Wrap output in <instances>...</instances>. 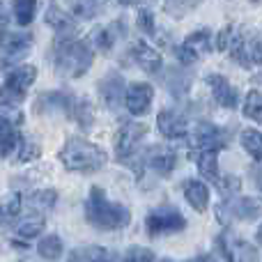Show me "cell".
<instances>
[{
	"label": "cell",
	"mask_w": 262,
	"mask_h": 262,
	"mask_svg": "<svg viewBox=\"0 0 262 262\" xmlns=\"http://www.w3.org/2000/svg\"><path fill=\"white\" fill-rule=\"evenodd\" d=\"M85 219L97 230H120V228H127L131 223V212L124 205L111 203L106 198L104 189L92 186L85 203Z\"/></svg>",
	"instance_id": "cell-1"
},
{
	"label": "cell",
	"mask_w": 262,
	"mask_h": 262,
	"mask_svg": "<svg viewBox=\"0 0 262 262\" xmlns=\"http://www.w3.org/2000/svg\"><path fill=\"white\" fill-rule=\"evenodd\" d=\"M95 60V49L90 41L60 37L55 44V72L64 78H81Z\"/></svg>",
	"instance_id": "cell-2"
},
{
	"label": "cell",
	"mask_w": 262,
	"mask_h": 262,
	"mask_svg": "<svg viewBox=\"0 0 262 262\" xmlns=\"http://www.w3.org/2000/svg\"><path fill=\"white\" fill-rule=\"evenodd\" d=\"M60 161L64 163V168L72 172H97L106 166V152L99 145L90 143V140L74 136L64 143V147L60 149Z\"/></svg>",
	"instance_id": "cell-3"
},
{
	"label": "cell",
	"mask_w": 262,
	"mask_h": 262,
	"mask_svg": "<svg viewBox=\"0 0 262 262\" xmlns=\"http://www.w3.org/2000/svg\"><path fill=\"white\" fill-rule=\"evenodd\" d=\"M145 134H147V124L124 122L122 127H120L118 136H115V154H118V161L131 166L136 170V175H143V170H145L143 161H140V152H138V145Z\"/></svg>",
	"instance_id": "cell-4"
},
{
	"label": "cell",
	"mask_w": 262,
	"mask_h": 262,
	"mask_svg": "<svg viewBox=\"0 0 262 262\" xmlns=\"http://www.w3.org/2000/svg\"><path fill=\"white\" fill-rule=\"evenodd\" d=\"M37 81V67L32 64H18L7 74L5 83L0 85V106H14L16 108L23 99L26 92Z\"/></svg>",
	"instance_id": "cell-5"
},
{
	"label": "cell",
	"mask_w": 262,
	"mask_h": 262,
	"mask_svg": "<svg viewBox=\"0 0 262 262\" xmlns=\"http://www.w3.org/2000/svg\"><path fill=\"white\" fill-rule=\"evenodd\" d=\"M216 216L223 226H230L232 221H255L262 216V200L260 198H235L221 203L216 207Z\"/></svg>",
	"instance_id": "cell-6"
},
{
	"label": "cell",
	"mask_w": 262,
	"mask_h": 262,
	"mask_svg": "<svg viewBox=\"0 0 262 262\" xmlns=\"http://www.w3.org/2000/svg\"><path fill=\"white\" fill-rule=\"evenodd\" d=\"M145 228L152 237L157 235H170V232H182L186 228V219L180 209L175 207H157L147 214Z\"/></svg>",
	"instance_id": "cell-7"
},
{
	"label": "cell",
	"mask_w": 262,
	"mask_h": 262,
	"mask_svg": "<svg viewBox=\"0 0 262 262\" xmlns=\"http://www.w3.org/2000/svg\"><path fill=\"white\" fill-rule=\"evenodd\" d=\"M214 49V35L209 28H200V30L191 32L184 41L175 49V58L180 60L182 64H193L198 62L200 55L209 53Z\"/></svg>",
	"instance_id": "cell-8"
},
{
	"label": "cell",
	"mask_w": 262,
	"mask_h": 262,
	"mask_svg": "<svg viewBox=\"0 0 262 262\" xmlns=\"http://www.w3.org/2000/svg\"><path fill=\"white\" fill-rule=\"evenodd\" d=\"M30 51H32V35H28V32L5 35L0 39V64L3 67H12V64L21 62Z\"/></svg>",
	"instance_id": "cell-9"
},
{
	"label": "cell",
	"mask_w": 262,
	"mask_h": 262,
	"mask_svg": "<svg viewBox=\"0 0 262 262\" xmlns=\"http://www.w3.org/2000/svg\"><path fill=\"white\" fill-rule=\"evenodd\" d=\"M145 168H152L159 175L168 177L177 166V154L175 149L166 147V145H152V147L145 149V154H140Z\"/></svg>",
	"instance_id": "cell-10"
},
{
	"label": "cell",
	"mask_w": 262,
	"mask_h": 262,
	"mask_svg": "<svg viewBox=\"0 0 262 262\" xmlns=\"http://www.w3.org/2000/svg\"><path fill=\"white\" fill-rule=\"evenodd\" d=\"M193 145L195 149H216V152H221L223 147H228V134L212 122H198V127L193 131Z\"/></svg>",
	"instance_id": "cell-11"
},
{
	"label": "cell",
	"mask_w": 262,
	"mask_h": 262,
	"mask_svg": "<svg viewBox=\"0 0 262 262\" xmlns=\"http://www.w3.org/2000/svg\"><path fill=\"white\" fill-rule=\"evenodd\" d=\"M157 127L170 140H184L189 136V122L177 111H161L157 118Z\"/></svg>",
	"instance_id": "cell-12"
},
{
	"label": "cell",
	"mask_w": 262,
	"mask_h": 262,
	"mask_svg": "<svg viewBox=\"0 0 262 262\" xmlns=\"http://www.w3.org/2000/svg\"><path fill=\"white\" fill-rule=\"evenodd\" d=\"M99 95L111 111H118L124 99V78L118 72H108L99 81Z\"/></svg>",
	"instance_id": "cell-13"
},
{
	"label": "cell",
	"mask_w": 262,
	"mask_h": 262,
	"mask_svg": "<svg viewBox=\"0 0 262 262\" xmlns=\"http://www.w3.org/2000/svg\"><path fill=\"white\" fill-rule=\"evenodd\" d=\"M124 35H127L124 21H115V23H111V26H106V28H97V30L90 35V44H92V49H97V51H101L104 55H108L111 51H113L118 37H124Z\"/></svg>",
	"instance_id": "cell-14"
},
{
	"label": "cell",
	"mask_w": 262,
	"mask_h": 262,
	"mask_svg": "<svg viewBox=\"0 0 262 262\" xmlns=\"http://www.w3.org/2000/svg\"><path fill=\"white\" fill-rule=\"evenodd\" d=\"M205 81H207L209 90H212V95H214V101H216L219 106H223V108H237L239 95H237V90L228 83L226 76H221V74H209Z\"/></svg>",
	"instance_id": "cell-15"
},
{
	"label": "cell",
	"mask_w": 262,
	"mask_h": 262,
	"mask_svg": "<svg viewBox=\"0 0 262 262\" xmlns=\"http://www.w3.org/2000/svg\"><path fill=\"white\" fill-rule=\"evenodd\" d=\"M74 108V97L67 92H44L37 97L35 111L37 113H64L72 115Z\"/></svg>",
	"instance_id": "cell-16"
},
{
	"label": "cell",
	"mask_w": 262,
	"mask_h": 262,
	"mask_svg": "<svg viewBox=\"0 0 262 262\" xmlns=\"http://www.w3.org/2000/svg\"><path fill=\"white\" fill-rule=\"evenodd\" d=\"M152 99H154V90L147 83H136L124 95V104H127V111L131 115H145L149 111V106H152Z\"/></svg>",
	"instance_id": "cell-17"
},
{
	"label": "cell",
	"mask_w": 262,
	"mask_h": 262,
	"mask_svg": "<svg viewBox=\"0 0 262 262\" xmlns=\"http://www.w3.org/2000/svg\"><path fill=\"white\" fill-rule=\"evenodd\" d=\"M44 21H46V26L53 28L60 37H74V32H76V21H74V16L64 12L58 3H49Z\"/></svg>",
	"instance_id": "cell-18"
},
{
	"label": "cell",
	"mask_w": 262,
	"mask_h": 262,
	"mask_svg": "<svg viewBox=\"0 0 262 262\" xmlns=\"http://www.w3.org/2000/svg\"><path fill=\"white\" fill-rule=\"evenodd\" d=\"M131 55H134V60L138 62V67L143 69L145 74L161 72V67H163L161 55H159L157 49H152V46L145 44V41H136V44L131 46Z\"/></svg>",
	"instance_id": "cell-19"
},
{
	"label": "cell",
	"mask_w": 262,
	"mask_h": 262,
	"mask_svg": "<svg viewBox=\"0 0 262 262\" xmlns=\"http://www.w3.org/2000/svg\"><path fill=\"white\" fill-rule=\"evenodd\" d=\"M182 189H184L186 203H189L195 212H205V209H207V205H209V189H207V184H205V182L186 180L184 184H182Z\"/></svg>",
	"instance_id": "cell-20"
},
{
	"label": "cell",
	"mask_w": 262,
	"mask_h": 262,
	"mask_svg": "<svg viewBox=\"0 0 262 262\" xmlns=\"http://www.w3.org/2000/svg\"><path fill=\"white\" fill-rule=\"evenodd\" d=\"M191 81H193V76L184 67H170L166 72V81L163 83H166L168 92L172 97H186V92L191 90Z\"/></svg>",
	"instance_id": "cell-21"
},
{
	"label": "cell",
	"mask_w": 262,
	"mask_h": 262,
	"mask_svg": "<svg viewBox=\"0 0 262 262\" xmlns=\"http://www.w3.org/2000/svg\"><path fill=\"white\" fill-rule=\"evenodd\" d=\"M219 152L216 149H198L193 152V161L198 163V170L205 180L219 182Z\"/></svg>",
	"instance_id": "cell-22"
},
{
	"label": "cell",
	"mask_w": 262,
	"mask_h": 262,
	"mask_svg": "<svg viewBox=\"0 0 262 262\" xmlns=\"http://www.w3.org/2000/svg\"><path fill=\"white\" fill-rule=\"evenodd\" d=\"M21 214V195L9 193L5 198H0V230L9 228Z\"/></svg>",
	"instance_id": "cell-23"
},
{
	"label": "cell",
	"mask_w": 262,
	"mask_h": 262,
	"mask_svg": "<svg viewBox=\"0 0 262 262\" xmlns=\"http://www.w3.org/2000/svg\"><path fill=\"white\" fill-rule=\"evenodd\" d=\"M44 230V214L41 212H30L16 221V235L23 239H32Z\"/></svg>",
	"instance_id": "cell-24"
},
{
	"label": "cell",
	"mask_w": 262,
	"mask_h": 262,
	"mask_svg": "<svg viewBox=\"0 0 262 262\" xmlns=\"http://www.w3.org/2000/svg\"><path fill=\"white\" fill-rule=\"evenodd\" d=\"M228 49H230L232 60H235V62H239L244 69H249L251 64H253V62H251V55H249V41H246V37L242 35V32H232Z\"/></svg>",
	"instance_id": "cell-25"
},
{
	"label": "cell",
	"mask_w": 262,
	"mask_h": 262,
	"mask_svg": "<svg viewBox=\"0 0 262 262\" xmlns=\"http://www.w3.org/2000/svg\"><path fill=\"white\" fill-rule=\"evenodd\" d=\"M12 12L18 26H30L37 14V0H12Z\"/></svg>",
	"instance_id": "cell-26"
},
{
	"label": "cell",
	"mask_w": 262,
	"mask_h": 262,
	"mask_svg": "<svg viewBox=\"0 0 262 262\" xmlns=\"http://www.w3.org/2000/svg\"><path fill=\"white\" fill-rule=\"evenodd\" d=\"M200 5H203V0H163V9L172 18H184L186 14L198 9Z\"/></svg>",
	"instance_id": "cell-27"
},
{
	"label": "cell",
	"mask_w": 262,
	"mask_h": 262,
	"mask_svg": "<svg viewBox=\"0 0 262 262\" xmlns=\"http://www.w3.org/2000/svg\"><path fill=\"white\" fill-rule=\"evenodd\" d=\"M72 118L78 122L81 129H92L95 124V108L88 99H81V101H74V108H72Z\"/></svg>",
	"instance_id": "cell-28"
},
{
	"label": "cell",
	"mask_w": 262,
	"mask_h": 262,
	"mask_svg": "<svg viewBox=\"0 0 262 262\" xmlns=\"http://www.w3.org/2000/svg\"><path fill=\"white\" fill-rule=\"evenodd\" d=\"M244 118L253 120V122L262 124V92L251 90L244 99Z\"/></svg>",
	"instance_id": "cell-29"
},
{
	"label": "cell",
	"mask_w": 262,
	"mask_h": 262,
	"mask_svg": "<svg viewBox=\"0 0 262 262\" xmlns=\"http://www.w3.org/2000/svg\"><path fill=\"white\" fill-rule=\"evenodd\" d=\"M37 251H39V255L41 258H46V260H58L60 255H62L64 246H62V239H60L58 235H49V237H44V239L39 242Z\"/></svg>",
	"instance_id": "cell-30"
},
{
	"label": "cell",
	"mask_w": 262,
	"mask_h": 262,
	"mask_svg": "<svg viewBox=\"0 0 262 262\" xmlns=\"http://www.w3.org/2000/svg\"><path fill=\"white\" fill-rule=\"evenodd\" d=\"M242 145H244V149L255 161H262V134L260 131H255V129L242 131Z\"/></svg>",
	"instance_id": "cell-31"
},
{
	"label": "cell",
	"mask_w": 262,
	"mask_h": 262,
	"mask_svg": "<svg viewBox=\"0 0 262 262\" xmlns=\"http://www.w3.org/2000/svg\"><path fill=\"white\" fill-rule=\"evenodd\" d=\"M74 14L81 18H95L104 9V0H72Z\"/></svg>",
	"instance_id": "cell-32"
},
{
	"label": "cell",
	"mask_w": 262,
	"mask_h": 262,
	"mask_svg": "<svg viewBox=\"0 0 262 262\" xmlns=\"http://www.w3.org/2000/svg\"><path fill=\"white\" fill-rule=\"evenodd\" d=\"M69 258L72 260H106V258H111V255L106 253L104 246H83V249L72 251Z\"/></svg>",
	"instance_id": "cell-33"
},
{
	"label": "cell",
	"mask_w": 262,
	"mask_h": 262,
	"mask_svg": "<svg viewBox=\"0 0 262 262\" xmlns=\"http://www.w3.org/2000/svg\"><path fill=\"white\" fill-rule=\"evenodd\" d=\"M55 200H58V195H55L53 189L49 191H37L35 195H32V205H35V209H51L55 205Z\"/></svg>",
	"instance_id": "cell-34"
},
{
	"label": "cell",
	"mask_w": 262,
	"mask_h": 262,
	"mask_svg": "<svg viewBox=\"0 0 262 262\" xmlns=\"http://www.w3.org/2000/svg\"><path fill=\"white\" fill-rule=\"evenodd\" d=\"M230 251H232V260H258V251L253 246L244 244V242H235V246L230 242Z\"/></svg>",
	"instance_id": "cell-35"
},
{
	"label": "cell",
	"mask_w": 262,
	"mask_h": 262,
	"mask_svg": "<svg viewBox=\"0 0 262 262\" xmlns=\"http://www.w3.org/2000/svg\"><path fill=\"white\" fill-rule=\"evenodd\" d=\"M16 149H18V161H21V163L35 161V159L41 154V147H39V145H37V143H28V140H26V143H18Z\"/></svg>",
	"instance_id": "cell-36"
},
{
	"label": "cell",
	"mask_w": 262,
	"mask_h": 262,
	"mask_svg": "<svg viewBox=\"0 0 262 262\" xmlns=\"http://www.w3.org/2000/svg\"><path fill=\"white\" fill-rule=\"evenodd\" d=\"M219 189H221V193L226 195V198H232V195L237 193V191H239V186H242V180L237 175H228L226 180H221V177H219Z\"/></svg>",
	"instance_id": "cell-37"
},
{
	"label": "cell",
	"mask_w": 262,
	"mask_h": 262,
	"mask_svg": "<svg viewBox=\"0 0 262 262\" xmlns=\"http://www.w3.org/2000/svg\"><path fill=\"white\" fill-rule=\"evenodd\" d=\"M138 30L140 32H145V35H157V28H154V16H152V12L149 9H140L138 12Z\"/></svg>",
	"instance_id": "cell-38"
},
{
	"label": "cell",
	"mask_w": 262,
	"mask_h": 262,
	"mask_svg": "<svg viewBox=\"0 0 262 262\" xmlns=\"http://www.w3.org/2000/svg\"><path fill=\"white\" fill-rule=\"evenodd\" d=\"M124 260H134V262H152V260H157V255H154L149 249L131 246L127 253H124Z\"/></svg>",
	"instance_id": "cell-39"
},
{
	"label": "cell",
	"mask_w": 262,
	"mask_h": 262,
	"mask_svg": "<svg viewBox=\"0 0 262 262\" xmlns=\"http://www.w3.org/2000/svg\"><path fill=\"white\" fill-rule=\"evenodd\" d=\"M232 32H235V28H232V26H226V28H223V30L216 35V49H219V51H226V49H228Z\"/></svg>",
	"instance_id": "cell-40"
},
{
	"label": "cell",
	"mask_w": 262,
	"mask_h": 262,
	"mask_svg": "<svg viewBox=\"0 0 262 262\" xmlns=\"http://www.w3.org/2000/svg\"><path fill=\"white\" fill-rule=\"evenodd\" d=\"M249 55L253 64H262V39L255 41V44H249Z\"/></svg>",
	"instance_id": "cell-41"
},
{
	"label": "cell",
	"mask_w": 262,
	"mask_h": 262,
	"mask_svg": "<svg viewBox=\"0 0 262 262\" xmlns=\"http://www.w3.org/2000/svg\"><path fill=\"white\" fill-rule=\"evenodd\" d=\"M9 23V9L5 3H0V28H5Z\"/></svg>",
	"instance_id": "cell-42"
},
{
	"label": "cell",
	"mask_w": 262,
	"mask_h": 262,
	"mask_svg": "<svg viewBox=\"0 0 262 262\" xmlns=\"http://www.w3.org/2000/svg\"><path fill=\"white\" fill-rule=\"evenodd\" d=\"M145 3V0H120V5H124V7H134V5H140Z\"/></svg>",
	"instance_id": "cell-43"
},
{
	"label": "cell",
	"mask_w": 262,
	"mask_h": 262,
	"mask_svg": "<svg viewBox=\"0 0 262 262\" xmlns=\"http://www.w3.org/2000/svg\"><path fill=\"white\" fill-rule=\"evenodd\" d=\"M255 182H258V186L262 189V166L258 168V170H255Z\"/></svg>",
	"instance_id": "cell-44"
},
{
	"label": "cell",
	"mask_w": 262,
	"mask_h": 262,
	"mask_svg": "<svg viewBox=\"0 0 262 262\" xmlns=\"http://www.w3.org/2000/svg\"><path fill=\"white\" fill-rule=\"evenodd\" d=\"M255 242H258V244L262 246V226L258 228V232H255Z\"/></svg>",
	"instance_id": "cell-45"
},
{
	"label": "cell",
	"mask_w": 262,
	"mask_h": 262,
	"mask_svg": "<svg viewBox=\"0 0 262 262\" xmlns=\"http://www.w3.org/2000/svg\"><path fill=\"white\" fill-rule=\"evenodd\" d=\"M253 81H255V83H260V85H262V72H260V74H255Z\"/></svg>",
	"instance_id": "cell-46"
}]
</instances>
